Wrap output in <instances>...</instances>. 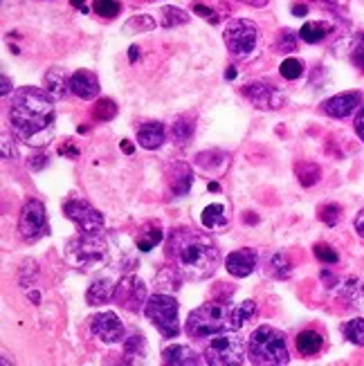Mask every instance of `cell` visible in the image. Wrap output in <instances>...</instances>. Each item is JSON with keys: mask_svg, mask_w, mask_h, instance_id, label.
<instances>
[{"mask_svg": "<svg viewBox=\"0 0 364 366\" xmlns=\"http://www.w3.org/2000/svg\"><path fill=\"white\" fill-rule=\"evenodd\" d=\"M160 21L165 27H178V25H185L189 23V14L185 12V9L180 7H174V5H167L160 9Z\"/></svg>", "mask_w": 364, "mask_h": 366, "instance_id": "4dcf8cb0", "label": "cell"}, {"mask_svg": "<svg viewBox=\"0 0 364 366\" xmlns=\"http://www.w3.org/2000/svg\"><path fill=\"white\" fill-rule=\"evenodd\" d=\"M88 326H90V333L104 344H119V342H124V335H126L124 324L119 322V317L113 310L92 315Z\"/></svg>", "mask_w": 364, "mask_h": 366, "instance_id": "4fadbf2b", "label": "cell"}, {"mask_svg": "<svg viewBox=\"0 0 364 366\" xmlns=\"http://www.w3.org/2000/svg\"><path fill=\"white\" fill-rule=\"evenodd\" d=\"M267 272H270L274 278H288L292 274V261L288 258V254L274 252L267 256Z\"/></svg>", "mask_w": 364, "mask_h": 366, "instance_id": "83f0119b", "label": "cell"}, {"mask_svg": "<svg viewBox=\"0 0 364 366\" xmlns=\"http://www.w3.org/2000/svg\"><path fill=\"white\" fill-rule=\"evenodd\" d=\"M122 5L117 0H92V12L101 18H115L119 14Z\"/></svg>", "mask_w": 364, "mask_h": 366, "instance_id": "8d00e7d4", "label": "cell"}, {"mask_svg": "<svg viewBox=\"0 0 364 366\" xmlns=\"http://www.w3.org/2000/svg\"><path fill=\"white\" fill-rule=\"evenodd\" d=\"M70 3H72V5H74L76 9H79V12H81V14H85V12H88V5H85V3H83V0H70Z\"/></svg>", "mask_w": 364, "mask_h": 366, "instance_id": "f5cc1de1", "label": "cell"}, {"mask_svg": "<svg viewBox=\"0 0 364 366\" xmlns=\"http://www.w3.org/2000/svg\"><path fill=\"white\" fill-rule=\"evenodd\" d=\"M295 344H297L299 355H304V358H313V355H317L322 351L324 337L317 331H301L299 335H297Z\"/></svg>", "mask_w": 364, "mask_h": 366, "instance_id": "603a6c76", "label": "cell"}, {"mask_svg": "<svg viewBox=\"0 0 364 366\" xmlns=\"http://www.w3.org/2000/svg\"><path fill=\"white\" fill-rule=\"evenodd\" d=\"M333 27L329 23H322V21H308V23H304L301 25V30H299V36H301V41L304 43H322L324 38H326L331 34Z\"/></svg>", "mask_w": 364, "mask_h": 366, "instance_id": "d4e9b609", "label": "cell"}, {"mask_svg": "<svg viewBox=\"0 0 364 366\" xmlns=\"http://www.w3.org/2000/svg\"><path fill=\"white\" fill-rule=\"evenodd\" d=\"M167 182H169V189H171V194L174 196H187L191 185H194V173H191V169L187 165L178 162V165H174L169 169Z\"/></svg>", "mask_w": 364, "mask_h": 366, "instance_id": "d6986e66", "label": "cell"}, {"mask_svg": "<svg viewBox=\"0 0 364 366\" xmlns=\"http://www.w3.org/2000/svg\"><path fill=\"white\" fill-rule=\"evenodd\" d=\"M115 303L129 313H140L147 306V285L138 276H124L122 281L115 285Z\"/></svg>", "mask_w": 364, "mask_h": 366, "instance_id": "8fae6325", "label": "cell"}, {"mask_svg": "<svg viewBox=\"0 0 364 366\" xmlns=\"http://www.w3.org/2000/svg\"><path fill=\"white\" fill-rule=\"evenodd\" d=\"M356 133H358V138L364 142V108L358 113V117H356Z\"/></svg>", "mask_w": 364, "mask_h": 366, "instance_id": "c3c4849f", "label": "cell"}, {"mask_svg": "<svg viewBox=\"0 0 364 366\" xmlns=\"http://www.w3.org/2000/svg\"><path fill=\"white\" fill-rule=\"evenodd\" d=\"M50 227H47V214L41 200H27L21 209V218H18V236L25 243H36L43 238Z\"/></svg>", "mask_w": 364, "mask_h": 366, "instance_id": "9c48e42d", "label": "cell"}, {"mask_svg": "<svg viewBox=\"0 0 364 366\" xmlns=\"http://www.w3.org/2000/svg\"><path fill=\"white\" fill-rule=\"evenodd\" d=\"M234 76H236V67H227L225 79H234Z\"/></svg>", "mask_w": 364, "mask_h": 366, "instance_id": "9f6ffc18", "label": "cell"}, {"mask_svg": "<svg viewBox=\"0 0 364 366\" xmlns=\"http://www.w3.org/2000/svg\"><path fill=\"white\" fill-rule=\"evenodd\" d=\"M3 158H5L7 162H12V160L16 158L14 144H12V140H9V135H7V133H3Z\"/></svg>", "mask_w": 364, "mask_h": 366, "instance_id": "ee69618b", "label": "cell"}, {"mask_svg": "<svg viewBox=\"0 0 364 366\" xmlns=\"http://www.w3.org/2000/svg\"><path fill=\"white\" fill-rule=\"evenodd\" d=\"M138 52H140V50H138L135 45H133V47H131V61H135V56H140Z\"/></svg>", "mask_w": 364, "mask_h": 366, "instance_id": "6f0895ef", "label": "cell"}, {"mask_svg": "<svg viewBox=\"0 0 364 366\" xmlns=\"http://www.w3.org/2000/svg\"><path fill=\"white\" fill-rule=\"evenodd\" d=\"M115 299V283L110 278H101V281H94L88 292H85V301L88 306H101V303H108Z\"/></svg>", "mask_w": 364, "mask_h": 366, "instance_id": "7402d4cb", "label": "cell"}, {"mask_svg": "<svg viewBox=\"0 0 364 366\" xmlns=\"http://www.w3.org/2000/svg\"><path fill=\"white\" fill-rule=\"evenodd\" d=\"M299 32H292V30H281L279 34H276V52H283V54H288V52H295L297 50V45H299Z\"/></svg>", "mask_w": 364, "mask_h": 366, "instance_id": "d6a6232c", "label": "cell"}, {"mask_svg": "<svg viewBox=\"0 0 364 366\" xmlns=\"http://www.w3.org/2000/svg\"><path fill=\"white\" fill-rule=\"evenodd\" d=\"M241 3H245V5H250V7H256V9H261V7H265L270 0H241Z\"/></svg>", "mask_w": 364, "mask_h": 366, "instance_id": "f907efd6", "label": "cell"}, {"mask_svg": "<svg viewBox=\"0 0 364 366\" xmlns=\"http://www.w3.org/2000/svg\"><path fill=\"white\" fill-rule=\"evenodd\" d=\"M9 90H12V83H9V76L3 74V97H7Z\"/></svg>", "mask_w": 364, "mask_h": 366, "instance_id": "816d5d0a", "label": "cell"}, {"mask_svg": "<svg viewBox=\"0 0 364 366\" xmlns=\"http://www.w3.org/2000/svg\"><path fill=\"white\" fill-rule=\"evenodd\" d=\"M360 103H362L360 90H351V92H340V94H335V97L326 99L322 103V110L333 119H347L360 108Z\"/></svg>", "mask_w": 364, "mask_h": 366, "instance_id": "5bb4252c", "label": "cell"}, {"mask_svg": "<svg viewBox=\"0 0 364 366\" xmlns=\"http://www.w3.org/2000/svg\"><path fill=\"white\" fill-rule=\"evenodd\" d=\"M65 258L81 272H92L108 261V247L101 234H79L65 243Z\"/></svg>", "mask_w": 364, "mask_h": 366, "instance_id": "5b68a950", "label": "cell"}, {"mask_svg": "<svg viewBox=\"0 0 364 366\" xmlns=\"http://www.w3.org/2000/svg\"><path fill=\"white\" fill-rule=\"evenodd\" d=\"M122 151L126 153V156H131V153H133V144H131L129 140H124V142H122Z\"/></svg>", "mask_w": 364, "mask_h": 366, "instance_id": "11a10c76", "label": "cell"}, {"mask_svg": "<svg viewBox=\"0 0 364 366\" xmlns=\"http://www.w3.org/2000/svg\"><path fill=\"white\" fill-rule=\"evenodd\" d=\"M133 27H138V32H142V30H153V27H156V21H153L151 16L142 14V16H135L133 21L126 23V30H133Z\"/></svg>", "mask_w": 364, "mask_h": 366, "instance_id": "ab89813d", "label": "cell"}, {"mask_svg": "<svg viewBox=\"0 0 364 366\" xmlns=\"http://www.w3.org/2000/svg\"><path fill=\"white\" fill-rule=\"evenodd\" d=\"M342 333H344V337H347L351 344L364 346V319H362V317H356V319H351V322L344 324Z\"/></svg>", "mask_w": 364, "mask_h": 366, "instance_id": "836d02e7", "label": "cell"}, {"mask_svg": "<svg viewBox=\"0 0 364 366\" xmlns=\"http://www.w3.org/2000/svg\"><path fill=\"white\" fill-rule=\"evenodd\" d=\"M63 214L79 227L81 234H101L104 229V216L94 209L88 200L70 198L63 202Z\"/></svg>", "mask_w": 364, "mask_h": 366, "instance_id": "30bf717a", "label": "cell"}, {"mask_svg": "<svg viewBox=\"0 0 364 366\" xmlns=\"http://www.w3.org/2000/svg\"><path fill=\"white\" fill-rule=\"evenodd\" d=\"M194 12L198 14V16H203L205 18V21H209V23H218L220 21V18L216 16V12H214V9H207L205 5H194Z\"/></svg>", "mask_w": 364, "mask_h": 366, "instance_id": "b9f144b4", "label": "cell"}, {"mask_svg": "<svg viewBox=\"0 0 364 366\" xmlns=\"http://www.w3.org/2000/svg\"><path fill=\"white\" fill-rule=\"evenodd\" d=\"M320 276H322V281L326 283V288H335V285H338V276H335L331 269H322Z\"/></svg>", "mask_w": 364, "mask_h": 366, "instance_id": "bcb514c9", "label": "cell"}, {"mask_svg": "<svg viewBox=\"0 0 364 366\" xmlns=\"http://www.w3.org/2000/svg\"><path fill=\"white\" fill-rule=\"evenodd\" d=\"M223 41L227 45V52L234 59H252L258 47V27L252 21H247V18H236V21L227 23Z\"/></svg>", "mask_w": 364, "mask_h": 366, "instance_id": "ba28073f", "label": "cell"}, {"mask_svg": "<svg viewBox=\"0 0 364 366\" xmlns=\"http://www.w3.org/2000/svg\"><path fill=\"white\" fill-rule=\"evenodd\" d=\"M162 362L165 364H174V366H196L200 362L198 353L194 349H189V346H182V344H174V346H167L165 351H162Z\"/></svg>", "mask_w": 364, "mask_h": 366, "instance_id": "ffe728a7", "label": "cell"}, {"mask_svg": "<svg viewBox=\"0 0 364 366\" xmlns=\"http://www.w3.org/2000/svg\"><path fill=\"white\" fill-rule=\"evenodd\" d=\"M117 115V103L113 99H99L92 108V117L97 122H110Z\"/></svg>", "mask_w": 364, "mask_h": 366, "instance_id": "d590c367", "label": "cell"}, {"mask_svg": "<svg viewBox=\"0 0 364 366\" xmlns=\"http://www.w3.org/2000/svg\"><path fill=\"white\" fill-rule=\"evenodd\" d=\"M353 227H356V232L360 238H364V209L360 211V214L356 216V220H353Z\"/></svg>", "mask_w": 364, "mask_h": 366, "instance_id": "7dc6e473", "label": "cell"}, {"mask_svg": "<svg viewBox=\"0 0 364 366\" xmlns=\"http://www.w3.org/2000/svg\"><path fill=\"white\" fill-rule=\"evenodd\" d=\"M320 218H322L329 227H335V225L340 223V218H342V207L335 205V202H329V205H324V207L320 209Z\"/></svg>", "mask_w": 364, "mask_h": 366, "instance_id": "74e56055", "label": "cell"}, {"mask_svg": "<svg viewBox=\"0 0 364 366\" xmlns=\"http://www.w3.org/2000/svg\"><path fill=\"white\" fill-rule=\"evenodd\" d=\"M313 252H315V256H317L322 263H326V265H335V263L340 261V254L335 252L331 245H326V243H317Z\"/></svg>", "mask_w": 364, "mask_h": 366, "instance_id": "f35d334b", "label": "cell"}, {"mask_svg": "<svg viewBox=\"0 0 364 366\" xmlns=\"http://www.w3.org/2000/svg\"><path fill=\"white\" fill-rule=\"evenodd\" d=\"M225 160H227V156H225L223 151H205V153H198V156H196V165H198L200 169L214 171V169L223 167Z\"/></svg>", "mask_w": 364, "mask_h": 366, "instance_id": "1f68e13d", "label": "cell"}, {"mask_svg": "<svg viewBox=\"0 0 364 366\" xmlns=\"http://www.w3.org/2000/svg\"><path fill=\"white\" fill-rule=\"evenodd\" d=\"M295 173H297V180H299L301 187L317 185L322 178V169L315 165V162H299V165H295Z\"/></svg>", "mask_w": 364, "mask_h": 366, "instance_id": "f1b7e54d", "label": "cell"}, {"mask_svg": "<svg viewBox=\"0 0 364 366\" xmlns=\"http://www.w3.org/2000/svg\"><path fill=\"white\" fill-rule=\"evenodd\" d=\"M144 315H147V319L160 331L162 337H167V340H174V337H178V333H180V326H178V301L171 294L158 292V294L149 297L147 306H144Z\"/></svg>", "mask_w": 364, "mask_h": 366, "instance_id": "52a82bcc", "label": "cell"}, {"mask_svg": "<svg viewBox=\"0 0 364 366\" xmlns=\"http://www.w3.org/2000/svg\"><path fill=\"white\" fill-rule=\"evenodd\" d=\"M313 3H317L326 9H340V7H347V0H313Z\"/></svg>", "mask_w": 364, "mask_h": 366, "instance_id": "f6af8a7d", "label": "cell"}, {"mask_svg": "<svg viewBox=\"0 0 364 366\" xmlns=\"http://www.w3.org/2000/svg\"><path fill=\"white\" fill-rule=\"evenodd\" d=\"M304 70H306V65L301 59H295V56H288L286 61H281V67H279V72L283 79H288V81H295V79H299V76H304Z\"/></svg>", "mask_w": 364, "mask_h": 366, "instance_id": "e575fe53", "label": "cell"}, {"mask_svg": "<svg viewBox=\"0 0 364 366\" xmlns=\"http://www.w3.org/2000/svg\"><path fill=\"white\" fill-rule=\"evenodd\" d=\"M209 191H220V187L216 185V182H212V185H209Z\"/></svg>", "mask_w": 364, "mask_h": 366, "instance_id": "680465c9", "label": "cell"}, {"mask_svg": "<svg viewBox=\"0 0 364 366\" xmlns=\"http://www.w3.org/2000/svg\"><path fill=\"white\" fill-rule=\"evenodd\" d=\"M351 61L356 63L358 67H362V72H364V36H360V41L356 43V47L351 50Z\"/></svg>", "mask_w": 364, "mask_h": 366, "instance_id": "60d3db41", "label": "cell"}, {"mask_svg": "<svg viewBox=\"0 0 364 366\" xmlns=\"http://www.w3.org/2000/svg\"><path fill=\"white\" fill-rule=\"evenodd\" d=\"M205 364L212 366H238L245 364V342L236 331H227L209 337V344L203 349Z\"/></svg>", "mask_w": 364, "mask_h": 366, "instance_id": "8992f818", "label": "cell"}, {"mask_svg": "<svg viewBox=\"0 0 364 366\" xmlns=\"http://www.w3.org/2000/svg\"><path fill=\"white\" fill-rule=\"evenodd\" d=\"M256 315V303L252 299L232 303V301H212L196 308L194 313H189L185 333L191 340H207L227 331H238L243 328L247 322H252Z\"/></svg>", "mask_w": 364, "mask_h": 366, "instance_id": "3957f363", "label": "cell"}, {"mask_svg": "<svg viewBox=\"0 0 364 366\" xmlns=\"http://www.w3.org/2000/svg\"><path fill=\"white\" fill-rule=\"evenodd\" d=\"M191 135H194V122L189 117H178L171 124V140H174L178 147H185L191 140Z\"/></svg>", "mask_w": 364, "mask_h": 366, "instance_id": "f546056e", "label": "cell"}, {"mask_svg": "<svg viewBox=\"0 0 364 366\" xmlns=\"http://www.w3.org/2000/svg\"><path fill=\"white\" fill-rule=\"evenodd\" d=\"M45 165H47V156H45V153H36V156H32L30 160H27V167H30L32 171H41Z\"/></svg>", "mask_w": 364, "mask_h": 366, "instance_id": "7bdbcfd3", "label": "cell"}, {"mask_svg": "<svg viewBox=\"0 0 364 366\" xmlns=\"http://www.w3.org/2000/svg\"><path fill=\"white\" fill-rule=\"evenodd\" d=\"M167 140V131L162 122H144L138 126V144L147 151L160 149Z\"/></svg>", "mask_w": 364, "mask_h": 366, "instance_id": "ac0fdd59", "label": "cell"}, {"mask_svg": "<svg viewBox=\"0 0 364 366\" xmlns=\"http://www.w3.org/2000/svg\"><path fill=\"white\" fill-rule=\"evenodd\" d=\"M247 358L256 366H283L290 362L286 337L272 326H258L247 342Z\"/></svg>", "mask_w": 364, "mask_h": 366, "instance_id": "277c9868", "label": "cell"}, {"mask_svg": "<svg viewBox=\"0 0 364 366\" xmlns=\"http://www.w3.org/2000/svg\"><path fill=\"white\" fill-rule=\"evenodd\" d=\"M167 261L185 276V281H205L220 263L218 245L194 227H178L169 234Z\"/></svg>", "mask_w": 364, "mask_h": 366, "instance_id": "7a4b0ae2", "label": "cell"}, {"mask_svg": "<svg viewBox=\"0 0 364 366\" xmlns=\"http://www.w3.org/2000/svg\"><path fill=\"white\" fill-rule=\"evenodd\" d=\"M290 12H292V16H306V14H308V7H306L304 3H295L290 7Z\"/></svg>", "mask_w": 364, "mask_h": 366, "instance_id": "681fc988", "label": "cell"}, {"mask_svg": "<svg viewBox=\"0 0 364 366\" xmlns=\"http://www.w3.org/2000/svg\"><path fill=\"white\" fill-rule=\"evenodd\" d=\"M241 92H243V97L258 110H279L286 101L283 94L276 90L272 83H265V81L247 83V85H243Z\"/></svg>", "mask_w": 364, "mask_h": 366, "instance_id": "7c38bea8", "label": "cell"}, {"mask_svg": "<svg viewBox=\"0 0 364 366\" xmlns=\"http://www.w3.org/2000/svg\"><path fill=\"white\" fill-rule=\"evenodd\" d=\"M122 344H124V358H126V362H138V360L142 362L147 358V340L142 335H131Z\"/></svg>", "mask_w": 364, "mask_h": 366, "instance_id": "4316f807", "label": "cell"}, {"mask_svg": "<svg viewBox=\"0 0 364 366\" xmlns=\"http://www.w3.org/2000/svg\"><path fill=\"white\" fill-rule=\"evenodd\" d=\"M43 88L54 101H61L68 97V92H72L70 90V76L65 74L61 67H52V70H47L43 74Z\"/></svg>", "mask_w": 364, "mask_h": 366, "instance_id": "e0dca14e", "label": "cell"}, {"mask_svg": "<svg viewBox=\"0 0 364 366\" xmlns=\"http://www.w3.org/2000/svg\"><path fill=\"white\" fill-rule=\"evenodd\" d=\"M9 122L18 138L30 147H45L54 138V99L45 92V88L27 85L16 90L9 106Z\"/></svg>", "mask_w": 364, "mask_h": 366, "instance_id": "6da1fadb", "label": "cell"}, {"mask_svg": "<svg viewBox=\"0 0 364 366\" xmlns=\"http://www.w3.org/2000/svg\"><path fill=\"white\" fill-rule=\"evenodd\" d=\"M27 299H32L38 306V303H41V294H38L36 290H30V292H27Z\"/></svg>", "mask_w": 364, "mask_h": 366, "instance_id": "db71d44e", "label": "cell"}, {"mask_svg": "<svg viewBox=\"0 0 364 366\" xmlns=\"http://www.w3.org/2000/svg\"><path fill=\"white\" fill-rule=\"evenodd\" d=\"M70 90H72V94H76V97L83 99V101L94 99L101 90L97 74L90 72V70H76L70 76Z\"/></svg>", "mask_w": 364, "mask_h": 366, "instance_id": "2e32d148", "label": "cell"}, {"mask_svg": "<svg viewBox=\"0 0 364 366\" xmlns=\"http://www.w3.org/2000/svg\"><path fill=\"white\" fill-rule=\"evenodd\" d=\"M200 220H203L205 229H220V227H225L229 223V214H227L225 205L214 202V205H209V207L203 209V216H200Z\"/></svg>", "mask_w": 364, "mask_h": 366, "instance_id": "cb8c5ba5", "label": "cell"}, {"mask_svg": "<svg viewBox=\"0 0 364 366\" xmlns=\"http://www.w3.org/2000/svg\"><path fill=\"white\" fill-rule=\"evenodd\" d=\"M256 263H258V254H256V249H252V247L236 249V252L227 254V258H225L227 272L232 276H236V278L250 276L256 269Z\"/></svg>", "mask_w": 364, "mask_h": 366, "instance_id": "9a60e30c", "label": "cell"}, {"mask_svg": "<svg viewBox=\"0 0 364 366\" xmlns=\"http://www.w3.org/2000/svg\"><path fill=\"white\" fill-rule=\"evenodd\" d=\"M162 238H165V234H162V227L158 223H147V225H142L138 229L135 245H138L140 252H151V249L156 247L158 243H162Z\"/></svg>", "mask_w": 364, "mask_h": 366, "instance_id": "44dd1931", "label": "cell"}, {"mask_svg": "<svg viewBox=\"0 0 364 366\" xmlns=\"http://www.w3.org/2000/svg\"><path fill=\"white\" fill-rule=\"evenodd\" d=\"M340 297L349 306H362L364 303V283L356 276L347 278V281L340 285Z\"/></svg>", "mask_w": 364, "mask_h": 366, "instance_id": "484cf974", "label": "cell"}]
</instances>
